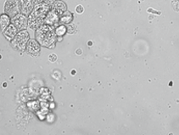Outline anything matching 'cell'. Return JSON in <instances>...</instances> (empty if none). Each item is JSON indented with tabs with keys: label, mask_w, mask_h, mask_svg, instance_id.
Segmentation results:
<instances>
[{
	"label": "cell",
	"mask_w": 179,
	"mask_h": 135,
	"mask_svg": "<svg viewBox=\"0 0 179 135\" xmlns=\"http://www.w3.org/2000/svg\"><path fill=\"white\" fill-rule=\"evenodd\" d=\"M49 11V6L47 3H42L36 5L34 10L29 16L28 25L32 29H36L43 23L44 18L47 16V14Z\"/></svg>",
	"instance_id": "1"
},
{
	"label": "cell",
	"mask_w": 179,
	"mask_h": 135,
	"mask_svg": "<svg viewBox=\"0 0 179 135\" xmlns=\"http://www.w3.org/2000/svg\"><path fill=\"white\" fill-rule=\"evenodd\" d=\"M36 41L44 47H50L55 40L54 30L51 26L43 25L36 32Z\"/></svg>",
	"instance_id": "2"
},
{
	"label": "cell",
	"mask_w": 179,
	"mask_h": 135,
	"mask_svg": "<svg viewBox=\"0 0 179 135\" xmlns=\"http://www.w3.org/2000/svg\"><path fill=\"white\" fill-rule=\"evenodd\" d=\"M29 39V34L27 31H22L16 35L15 38L12 41L11 45L15 50L24 51L26 49L27 41Z\"/></svg>",
	"instance_id": "3"
},
{
	"label": "cell",
	"mask_w": 179,
	"mask_h": 135,
	"mask_svg": "<svg viewBox=\"0 0 179 135\" xmlns=\"http://www.w3.org/2000/svg\"><path fill=\"white\" fill-rule=\"evenodd\" d=\"M4 11L10 17H14L20 13L19 0H7L4 5Z\"/></svg>",
	"instance_id": "4"
},
{
	"label": "cell",
	"mask_w": 179,
	"mask_h": 135,
	"mask_svg": "<svg viewBox=\"0 0 179 135\" xmlns=\"http://www.w3.org/2000/svg\"><path fill=\"white\" fill-rule=\"evenodd\" d=\"M12 22L18 30L26 29L27 27V18L23 15H17L12 19Z\"/></svg>",
	"instance_id": "5"
},
{
	"label": "cell",
	"mask_w": 179,
	"mask_h": 135,
	"mask_svg": "<svg viewBox=\"0 0 179 135\" xmlns=\"http://www.w3.org/2000/svg\"><path fill=\"white\" fill-rule=\"evenodd\" d=\"M27 49L28 53L32 54V55H36L40 51L39 43H38V42L36 40L31 39L28 42V45H27Z\"/></svg>",
	"instance_id": "6"
},
{
	"label": "cell",
	"mask_w": 179,
	"mask_h": 135,
	"mask_svg": "<svg viewBox=\"0 0 179 135\" xmlns=\"http://www.w3.org/2000/svg\"><path fill=\"white\" fill-rule=\"evenodd\" d=\"M33 3L32 0H21V11L23 15H29L32 10Z\"/></svg>",
	"instance_id": "7"
},
{
	"label": "cell",
	"mask_w": 179,
	"mask_h": 135,
	"mask_svg": "<svg viewBox=\"0 0 179 135\" xmlns=\"http://www.w3.org/2000/svg\"><path fill=\"white\" fill-rule=\"evenodd\" d=\"M16 31L17 28L15 27V25H10V27H7V29L4 31L3 35H4V37H6L7 39L10 41V40H12L15 37V34H16Z\"/></svg>",
	"instance_id": "8"
},
{
	"label": "cell",
	"mask_w": 179,
	"mask_h": 135,
	"mask_svg": "<svg viewBox=\"0 0 179 135\" xmlns=\"http://www.w3.org/2000/svg\"><path fill=\"white\" fill-rule=\"evenodd\" d=\"M60 15L57 13H55L53 10H51L49 15H47L46 20H45V23L49 24V25H53V24L56 23L58 20H59Z\"/></svg>",
	"instance_id": "9"
},
{
	"label": "cell",
	"mask_w": 179,
	"mask_h": 135,
	"mask_svg": "<svg viewBox=\"0 0 179 135\" xmlns=\"http://www.w3.org/2000/svg\"><path fill=\"white\" fill-rule=\"evenodd\" d=\"M66 9V4L63 3V2H60V1H58L56 3L53 4V8H52V10H53L55 13H57L59 15H61L62 14L64 13V11Z\"/></svg>",
	"instance_id": "10"
},
{
	"label": "cell",
	"mask_w": 179,
	"mask_h": 135,
	"mask_svg": "<svg viewBox=\"0 0 179 135\" xmlns=\"http://www.w3.org/2000/svg\"><path fill=\"white\" fill-rule=\"evenodd\" d=\"M10 24V18L6 15H1V30L2 32L4 31L7 26Z\"/></svg>",
	"instance_id": "11"
},
{
	"label": "cell",
	"mask_w": 179,
	"mask_h": 135,
	"mask_svg": "<svg viewBox=\"0 0 179 135\" xmlns=\"http://www.w3.org/2000/svg\"><path fill=\"white\" fill-rule=\"evenodd\" d=\"M71 20H72V14L70 12H66L63 16L60 18V21L64 24L70 23Z\"/></svg>",
	"instance_id": "12"
},
{
	"label": "cell",
	"mask_w": 179,
	"mask_h": 135,
	"mask_svg": "<svg viewBox=\"0 0 179 135\" xmlns=\"http://www.w3.org/2000/svg\"><path fill=\"white\" fill-rule=\"evenodd\" d=\"M66 32V27L64 26H60L56 29V34L58 36H63Z\"/></svg>",
	"instance_id": "13"
},
{
	"label": "cell",
	"mask_w": 179,
	"mask_h": 135,
	"mask_svg": "<svg viewBox=\"0 0 179 135\" xmlns=\"http://www.w3.org/2000/svg\"><path fill=\"white\" fill-rule=\"evenodd\" d=\"M173 9L176 11H179V0H174L173 3Z\"/></svg>",
	"instance_id": "14"
},
{
	"label": "cell",
	"mask_w": 179,
	"mask_h": 135,
	"mask_svg": "<svg viewBox=\"0 0 179 135\" xmlns=\"http://www.w3.org/2000/svg\"><path fill=\"white\" fill-rule=\"evenodd\" d=\"M84 11V8L82 5H77L76 8V12L78 14H83Z\"/></svg>",
	"instance_id": "15"
},
{
	"label": "cell",
	"mask_w": 179,
	"mask_h": 135,
	"mask_svg": "<svg viewBox=\"0 0 179 135\" xmlns=\"http://www.w3.org/2000/svg\"><path fill=\"white\" fill-rule=\"evenodd\" d=\"M49 60L51 62H54V61L57 59V55L55 54H51L49 55Z\"/></svg>",
	"instance_id": "16"
},
{
	"label": "cell",
	"mask_w": 179,
	"mask_h": 135,
	"mask_svg": "<svg viewBox=\"0 0 179 135\" xmlns=\"http://www.w3.org/2000/svg\"><path fill=\"white\" fill-rule=\"evenodd\" d=\"M148 13H152V14H155V15H160V11H156L155 10H153V9H151V8H149V9H148Z\"/></svg>",
	"instance_id": "17"
},
{
	"label": "cell",
	"mask_w": 179,
	"mask_h": 135,
	"mask_svg": "<svg viewBox=\"0 0 179 135\" xmlns=\"http://www.w3.org/2000/svg\"><path fill=\"white\" fill-rule=\"evenodd\" d=\"M43 1H44L45 3H47V4H52V3H54L57 0H43Z\"/></svg>",
	"instance_id": "18"
},
{
	"label": "cell",
	"mask_w": 179,
	"mask_h": 135,
	"mask_svg": "<svg viewBox=\"0 0 179 135\" xmlns=\"http://www.w3.org/2000/svg\"><path fill=\"white\" fill-rule=\"evenodd\" d=\"M82 53H83V51H82V50H81V49H79V50H77L76 51V54H77V55H81V54H82Z\"/></svg>",
	"instance_id": "19"
},
{
	"label": "cell",
	"mask_w": 179,
	"mask_h": 135,
	"mask_svg": "<svg viewBox=\"0 0 179 135\" xmlns=\"http://www.w3.org/2000/svg\"><path fill=\"white\" fill-rule=\"evenodd\" d=\"M33 1V3H35V4H37V3H41L43 0H32Z\"/></svg>",
	"instance_id": "20"
},
{
	"label": "cell",
	"mask_w": 179,
	"mask_h": 135,
	"mask_svg": "<svg viewBox=\"0 0 179 135\" xmlns=\"http://www.w3.org/2000/svg\"><path fill=\"white\" fill-rule=\"evenodd\" d=\"M92 44H93V43H92V42H91V41H89V42H88V45H92Z\"/></svg>",
	"instance_id": "21"
}]
</instances>
